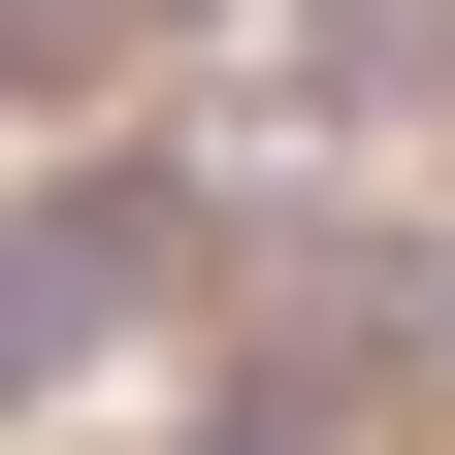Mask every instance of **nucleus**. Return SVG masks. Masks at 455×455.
<instances>
[{
  "label": "nucleus",
  "mask_w": 455,
  "mask_h": 455,
  "mask_svg": "<svg viewBox=\"0 0 455 455\" xmlns=\"http://www.w3.org/2000/svg\"><path fill=\"white\" fill-rule=\"evenodd\" d=\"M423 228H455V163H423Z\"/></svg>",
  "instance_id": "obj_1"
}]
</instances>
